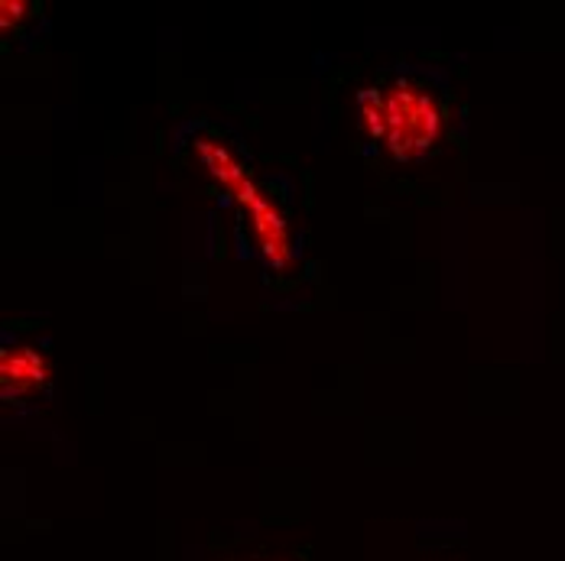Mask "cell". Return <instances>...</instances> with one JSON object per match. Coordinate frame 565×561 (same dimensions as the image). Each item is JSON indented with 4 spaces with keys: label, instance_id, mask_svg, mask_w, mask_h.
<instances>
[{
    "label": "cell",
    "instance_id": "7a4b0ae2",
    "mask_svg": "<svg viewBox=\"0 0 565 561\" xmlns=\"http://www.w3.org/2000/svg\"><path fill=\"white\" fill-rule=\"evenodd\" d=\"M3 364H13V374H3V384H43V360L36 354H26V350H17L13 357L3 354Z\"/></svg>",
    "mask_w": 565,
    "mask_h": 561
},
{
    "label": "cell",
    "instance_id": "6da1fadb",
    "mask_svg": "<svg viewBox=\"0 0 565 561\" xmlns=\"http://www.w3.org/2000/svg\"><path fill=\"white\" fill-rule=\"evenodd\" d=\"M361 120L367 133L381 140V147L391 150L396 160H416L426 153L443 127V114L433 95L406 78L361 95Z\"/></svg>",
    "mask_w": 565,
    "mask_h": 561
}]
</instances>
